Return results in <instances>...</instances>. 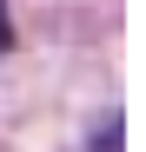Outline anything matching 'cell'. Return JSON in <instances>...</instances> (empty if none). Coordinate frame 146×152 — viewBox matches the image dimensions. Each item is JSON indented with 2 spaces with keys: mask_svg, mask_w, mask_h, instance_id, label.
<instances>
[{
  "mask_svg": "<svg viewBox=\"0 0 146 152\" xmlns=\"http://www.w3.org/2000/svg\"><path fill=\"white\" fill-rule=\"evenodd\" d=\"M93 152H119V119H106V126H100V139H93Z\"/></svg>",
  "mask_w": 146,
  "mask_h": 152,
  "instance_id": "obj_1",
  "label": "cell"
},
{
  "mask_svg": "<svg viewBox=\"0 0 146 152\" xmlns=\"http://www.w3.org/2000/svg\"><path fill=\"white\" fill-rule=\"evenodd\" d=\"M13 46V20H7V0H0V53Z\"/></svg>",
  "mask_w": 146,
  "mask_h": 152,
  "instance_id": "obj_2",
  "label": "cell"
}]
</instances>
